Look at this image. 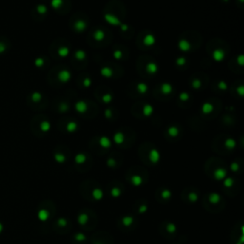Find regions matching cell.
I'll list each match as a JSON object with an SVG mask.
<instances>
[{
  "label": "cell",
  "mask_w": 244,
  "mask_h": 244,
  "mask_svg": "<svg viewBox=\"0 0 244 244\" xmlns=\"http://www.w3.org/2000/svg\"><path fill=\"white\" fill-rule=\"evenodd\" d=\"M52 229L58 235H67L72 229V222L67 217H59L52 221Z\"/></svg>",
  "instance_id": "12"
},
{
  "label": "cell",
  "mask_w": 244,
  "mask_h": 244,
  "mask_svg": "<svg viewBox=\"0 0 244 244\" xmlns=\"http://www.w3.org/2000/svg\"><path fill=\"white\" fill-rule=\"evenodd\" d=\"M243 166H242V162L241 161H238V160H235V161L231 162L230 166L228 167L229 171L233 174V175H240L242 173V170H243Z\"/></svg>",
  "instance_id": "20"
},
{
  "label": "cell",
  "mask_w": 244,
  "mask_h": 244,
  "mask_svg": "<svg viewBox=\"0 0 244 244\" xmlns=\"http://www.w3.org/2000/svg\"><path fill=\"white\" fill-rule=\"evenodd\" d=\"M56 214V206L52 200H44L38 208L37 217L42 223L53 221Z\"/></svg>",
  "instance_id": "8"
},
{
  "label": "cell",
  "mask_w": 244,
  "mask_h": 244,
  "mask_svg": "<svg viewBox=\"0 0 244 244\" xmlns=\"http://www.w3.org/2000/svg\"><path fill=\"white\" fill-rule=\"evenodd\" d=\"M169 135L171 136H174H174H177L178 135V131L175 128H172V129L169 130Z\"/></svg>",
  "instance_id": "24"
},
{
  "label": "cell",
  "mask_w": 244,
  "mask_h": 244,
  "mask_svg": "<svg viewBox=\"0 0 244 244\" xmlns=\"http://www.w3.org/2000/svg\"><path fill=\"white\" fill-rule=\"evenodd\" d=\"M106 165L110 169H118L121 165V159L118 158V157H115V155H111L107 158Z\"/></svg>",
  "instance_id": "21"
},
{
  "label": "cell",
  "mask_w": 244,
  "mask_h": 244,
  "mask_svg": "<svg viewBox=\"0 0 244 244\" xmlns=\"http://www.w3.org/2000/svg\"><path fill=\"white\" fill-rule=\"evenodd\" d=\"M105 191V194H107L109 197L113 199L120 198L124 194L125 192V186L120 180L118 179H113L107 184Z\"/></svg>",
  "instance_id": "11"
},
{
  "label": "cell",
  "mask_w": 244,
  "mask_h": 244,
  "mask_svg": "<svg viewBox=\"0 0 244 244\" xmlns=\"http://www.w3.org/2000/svg\"><path fill=\"white\" fill-rule=\"evenodd\" d=\"M205 174L212 180L221 183L229 175V169L221 160L214 158L205 165Z\"/></svg>",
  "instance_id": "3"
},
{
  "label": "cell",
  "mask_w": 244,
  "mask_h": 244,
  "mask_svg": "<svg viewBox=\"0 0 244 244\" xmlns=\"http://www.w3.org/2000/svg\"><path fill=\"white\" fill-rule=\"evenodd\" d=\"M80 196L89 202H99L105 197V191L95 179H86L80 183Z\"/></svg>",
  "instance_id": "1"
},
{
  "label": "cell",
  "mask_w": 244,
  "mask_h": 244,
  "mask_svg": "<svg viewBox=\"0 0 244 244\" xmlns=\"http://www.w3.org/2000/svg\"><path fill=\"white\" fill-rule=\"evenodd\" d=\"M221 188L226 197L235 198L241 191L242 183L240 179L237 177L236 175H228L221 182Z\"/></svg>",
  "instance_id": "6"
},
{
  "label": "cell",
  "mask_w": 244,
  "mask_h": 244,
  "mask_svg": "<svg viewBox=\"0 0 244 244\" xmlns=\"http://www.w3.org/2000/svg\"><path fill=\"white\" fill-rule=\"evenodd\" d=\"M141 159L146 165L155 166L160 161V153L157 148L151 147L141 155Z\"/></svg>",
  "instance_id": "13"
},
{
  "label": "cell",
  "mask_w": 244,
  "mask_h": 244,
  "mask_svg": "<svg viewBox=\"0 0 244 244\" xmlns=\"http://www.w3.org/2000/svg\"><path fill=\"white\" fill-rule=\"evenodd\" d=\"M149 211V202L145 198H138L133 205V214L136 217L143 216Z\"/></svg>",
  "instance_id": "18"
},
{
  "label": "cell",
  "mask_w": 244,
  "mask_h": 244,
  "mask_svg": "<svg viewBox=\"0 0 244 244\" xmlns=\"http://www.w3.org/2000/svg\"><path fill=\"white\" fill-rule=\"evenodd\" d=\"M173 191L167 186H159L155 191V198L159 204L166 205L173 199Z\"/></svg>",
  "instance_id": "14"
},
{
  "label": "cell",
  "mask_w": 244,
  "mask_h": 244,
  "mask_svg": "<svg viewBox=\"0 0 244 244\" xmlns=\"http://www.w3.org/2000/svg\"><path fill=\"white\" fill-rule=\"evenodd\" d=\"M231 244H243L244 243V225L242 221L237 223L233 228L230 235Z\"/></svg>",
  "instance_id": "17"
},
{
  "label": "cell",
  "mask_w": 244,
  "mask_h": 244,
  "mask_svg": "<svg viewBox=\"0 0 244 244\" xmlns=\"http://www.w3.org/2000/svg\"><path fill=\"white\" fill-rule=\"evenodd\" d=\"M125 180L131 186L139 188L148 183L149 174L146 169L139 167V166H135V167H132L126 171Z\"/></svg>",
  "instance_id": "5"
},
{
  "label": "cell",
  "mask_w": 244,
  "mask_h": 244,
  "mask_svg": "<svg viewBox=\"0 0 244 244\" xmlns=\"http://www.w3.org/2000/svg\"><path fill=\"white\" fill-rule=\"evenodd\" d=\"M76 223L85 232L94 231L98 224V217L91 208H81L76 214Z\"/></svg>",
  "instance_id": "4"
},
{
  "label": "cell",
  "mask_w": 244,
  "mask_h": 244,
  "mask_svg": "<svg viewBox=\"0 0 244 244\" xmlns=\"http://www.w3.org/2000/svg\"><path fill=\"white\" fill-rule=\"evenodd\" d=\"M70 240L72 244H88L89 237L84 231H77L71 236Z\"/></svg>",
  "instance_id": "19"
},
{
  "label": "cell",
  "mask_w": 244,
  "mask_h": 244,
  "mask_svg": "<svg viewBox=\"0 0 244 244\" xmlns=\"http://www.w3.org/2000/svg\"><path fill=\"white\" fill-rule=\"evenodd\" d=\"M98 145H99V147L101 149H103V150H108L111 148V141L108 138H105V136H103V138H100L99 140H98Z\"/></svg>",
  "instance_id": "23"
},
{
  "label": "cell",
  "mask_w": 244,
  "mask_h": 244,
  "mask_svg": "<svg viewBox=\"0 0 244 244\" xmlns=\"http://www.w3.org/2000/svg\"><path fill=\"white\" fill-rule=\"evenodd\" d=\"M90 244H115V240L107 231H98L92 234L89 238Z\"/></svg>",
  "instance_id": "16"
},
{
  "label": "cell",
  "mask_w": 244,
  "mask_h": 244,
  "mask_svg": "<svg viewBox=\"0 0 244 244\" xmlns=\"http://www.w3.org/2000/svg\"><path fill=\"white\" fill-rule=\"evenodd\" d=\"M53 157H55V161L57 163L64 164L68 160V155L65 152H63V151H56L55 155H53Z\"/></svg>",
  "instance_id": "22"
},
{
  "label": "cell",
  "mask_w": 244,
  "mask_h": 244,
  "mask_svg": "<svg viewBox=\"0 0 244 244\" xmlns=\"http://www.w3.org/2000/svg\"><path fill=\"white\" fill-rule=\"evenodd\" d=\"M159 235L164 240H174L178 235V228L174 222L171 220H163L160 222L158 226Z\"/></svg>",
  "instance_id": "9"
},
{
  "label": "cell",
  "mask_w": 244,
  "mask_h": 244,
  "mask_svg": "<svg viewBox=\"0 0 244 244\" xmlns=\"http://www.w3.org/2000/svg\"><path fill=\"white\" fill-rule=\"evenodd\" d=\"M180 198L187 205H194L200 199V191L194 186L185 187L180 193Z\"/></svg>",
  "instance_id": "10"
},
{
  "label": "cell",
  "mask_w": 244,
  "mask_h": 244,
  "mask_svg": "<svg viewBox=\"0 0 244 244\" xmlns=\"http://www.w3.org/2000/svg\"><path fill=\"white\" fill-rule=\"evenodd\" d=\"M139 224L138 217L132 214H124L120 216L116 220V226L120 231L124 233H130L138 229Z\"/></svg>",
  "instance_id": "7"
},
{
  "label": "cell",
  "mask_w": 244,
  "mask_h": 244,
  "mask_svg": "<svg viewBox=\"0 0 244 244\" xmlns=\"http://www.w3.org/2000/svg\"><path fill=\"white\" fill-rule=\"evenodd\" d=\"M201 203L204 210L210 214H219L226 207V200L220 193L210 191L204 194Z\"/></svg>",
  "instance_id": "2"
},
{
  "label": "cell",
  "mask_w": 244,
  "mask_h": 244,
  "mask_svg": "<svg viewBox=\"0 0 244 244\" xmlns=\"http://www.w3.org/2000/svg\"><path fill=\"white\" fill-rule=\"evenodd\" d=\"M172 244H179V243H172Z\"/></svg>",
  "instance_id": "25"
},
{
  "label": "cell",
  "mask_w": 244,
  "mask_h": 244,
  "mask_svg": "<svg viewBox=\"0 0 244 244\" xmlns=\"http://www.w3.org/2000/svg\"><path fill=\"white\" fill-rule=\"evenodd\" d=\"M75 169L80 173H86L92 168V161L89 155L85 153H79L75 157Z\"/></svg>",
  "instance_id": "15"
}]
</instances>
